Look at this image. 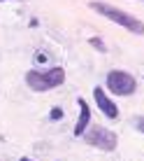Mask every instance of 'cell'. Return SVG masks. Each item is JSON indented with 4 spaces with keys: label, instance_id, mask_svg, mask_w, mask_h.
<instances>
[{
    "label": "cell",
    "instance_id": "6da1fadb",
    "mask_svg": "<svg viewBox=\"0 0 144 161\" xmlns=\"http://www.w3.org/2000/svg\"><path fill=\"white\" fill-rule=\"evenodd\" d=\"M88 7H91L93 12L102 14L105 19L114 21V24H116V26H121V28L135 33V35H144V21H142V19H137V16H132L130 12H126V9L116 7V5L105 3V0H91V3H88Z\"/></svg>",
    "mask_w": 144,
    "mask_h": 161
},
{
    "label": "cell",
    "instance_id": "7a4b0ae2",
    "mask_svg": "<svg viewBox=\"0 0 144 161\" xmlns=\"http://www.w3.org/2000/svg\"><path fill=\"white\" fill-rule=\"evenodd\" d=\"M65 82V68L54 65L49 70H28L26 73V84L33 91H51L58 89Z\"/></svg>",
    "mask_w": 144,
    "mask_h": 161
},
{
    "label": "cell",
    "instance_id": "3957f363",
    "mask_svg": "<svg viewBox=\"0 0 144 161\" xmlns=\"http://www.w3.org/2000/svg\"><path fill=\"white\" fill-rule=\"evenodd\" d=\"M105 86H107L109 93L114 96H132L137 91V80L135 75L126 73V70H109L107 77H105Z\"/></svg>",
    "mask_w": 144,
    "mask_h": 161
},
{
    "label": "cell",
    "instance_id": "277c9868",
    "mask_svg": "<svg viewBox=\"0 0 144 161\" xmlns=\"http://www.w3.org/2000/svg\"><path fill=\"white\" fill-rule=\"evenodd\" d=\"M81 138H84V142H88L91 147L102 149V152H114L116 145H119L116 133L105 129V126H88V129L81 133Z\"/></svg>",
    "mask_w": 144,
    "mask_h": 161
},
{
    "label": "cell",
    "instance_id": "5b68a950",
    "mask_svg": "<svg viewBox=\"0 0 144 161\" xmlns=\"http://www.w3.org/2000/svg\"><path fill=\"white\" fill-rule=\"evenodd\" d=\"M93 101H95L98 110H100L107 119H116V117H119V105H116L112 98L102 91V86H95V89H93Z\"/></svg>",
    "mask_w": 144,
    "mask_h": 161
},
{
    "label": "cell",
    "instance_id": "8992f818",
    "mask_svg": "<svg viewBox=\"0 0 144 161\" xmlns=\"http://www.w3.org/2000/svg\"><path fill=\"white\" fill-rule=\"evenodd\" d=\"M77 105H79V117H77V124H75V129H72V133H75L77 138H81V133L91 126V108H88V103L81 96L77 98Z\"/></svg>",
    "mask_w": 144,
    "mask_h": 161
},
{
    "label": "cell",
    "instance_id": "52a82bcc",
    "mask_svg": "<svg viewBox=\"0 0 144 161\" xmlns=\"http://www.w3.org/2000/svg\"><path fill=\"white\" fill-rule=\"evenodd\" d=\"M88 44H91L95 52H107V47H105V42H102V37H98V35H93V37H88Z\"/></svg>",
    "mask_w": 144,
    "mask_h": 161
},
{
    "label": "cell",
    "instance_id": "ba28073f",
    "mask_svg": "<svg viewBox=\"0 0 144 161\" xmlns=\"http://www.w3.org/2000/svg\"><path fill=\"white\" fill-rule=\"evenodd\" d=\"M58 119H63V110H60V108H54L51 112H49V121H58Z\"/></svg>",
    "mask_w": 144,
    "mask_h": 161
},
{
    "label": "cell",
    "instance_id": "9c48e42d",
    "mask_svg": "<svg viewBox=\"0 0 144 161\" xmlns=\"http://www.w3.org/2000/svg\"><path fill=\"white\" fill-rule=\"evenodd\" d=\"M135 126L140 129V133H144V117H135Z\"/></svg>",
    "mask_w": 144,
    "mask_h": 161
},
{
    "label": "cell",
    "instance_id": "30bf717a",
    "mask_svg": "<svg viewBox=\"0 0 144 161\" xmlns=\"http://www.w3.org/2000/svg\"><path fill=\"white\" fill-rule=\"evenodd\" d=\"M19 161H33V159H28V157H21Z\"/></svg>",
    "mask_w": 144,
    "mask_h": 161
},
{
    "label": "cell",
    "instance_id": "8fae6325",
    "mask_svg": "<svg viewBox=\"0 0 144 161\" xmlns=\"http://www.w3.org/2000/svg\"><path fill=\"white\" fill-rule=\"evenodd\" d=\"M0 3H5V0H0Z\"/></svg>",
    "mask_w": 144,
    "mask_h": 161
}]
</instances>
